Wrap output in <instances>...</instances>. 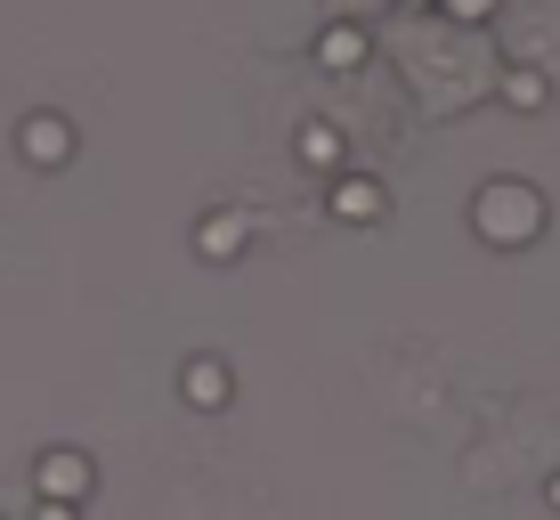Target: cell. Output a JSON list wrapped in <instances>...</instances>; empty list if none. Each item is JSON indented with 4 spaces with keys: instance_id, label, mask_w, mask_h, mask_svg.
I'll use <instances>...</instances> for the list:
<instances>
[{
    "instance_id": "cell-1",
    "label": "cell",
    "mask_w": 560,
    "mask_h": 520,
    "mask_svg": "<svg viewBox=\"0 0 560 520\" xmlns=\"http://www.w3.org/2000/svg\"><path fill=\"white\" fill-rule=\"evenodd\" d=\"M471 228H479L488 244H512V253H520V244L545 236V196H536L528 180H488V187L471 196Z\"/></svg>"
},
{
    "instance_id": "cell-13",
    "label": "cell",
    "mask_w": 560,
    "mask_h": 520,
    "mask_svg": "<svg viewBox=\"0 0 560 520\" xmlns=\"http://www.w3.org/2000/svg\"><path fill=\"white\" fill-rule=\"evenodd\" d=\"M415 9H422V0H415Z\"/></svg>"
},
{
    "instance_id": "cell-12",
    "label": "cell",
    "mask_w": 560,
    "mask_h": 520,
    "mask_svg": "<svg viewBox=\"0 0 560 520\" xmlns=\"http://www.w3.org/2000/svg\"><path fill=\"white\" fill-rule=\"evenodd\" d=\"M545 505H552V512H560V472H552V488H545Z\"/></svg>"
},
{
    "instance_id": "cell-11",
    "label": "cell",
    "mask_w": 560,
    "mask_h": 520,
    "mask_svg": "<svg viewBox=\"0 0 560 520\" xmlns=\"http://www.w3.org/2000/svg\"><path fill=\"white\" fill-rule=\"evenodd\" d=\"M33 520H73V505H57V496H42V512Z\"/></svg>"
},
{
    "instance_id": "cell-9",
    "label": "cell",
    "mask_w": 560,
    "mask_h": 520,
    "mask_svg": "<svg viewBox=\"0 0 560 520\" xmlns=\"http://www.w3.org/2000/svg\"><path fill=\"white\" fill-rule=\"evenodd\" d=\"M504 90H512V106H520V114H536V106H545V82H536V73H512Z\"/></svg>"
},
{
    "instance_id": "cell-6",
    "label": "cell",
    "mask_w": 560,
    "mask_h": 520,
    "mask_svg": "<svg viewBox=\"0 0 560 520\" xmlns=\"http://www.w3.org/2000/svg\"><path fill=\"white\" fill-rule=\"evenodd\" d=\"M187 407H203V415L228 407V366H220V358H196V366H187Z\"/></svg>"
},
{
    "instance_id": "cell-7",
    "label": "cell",
    "mask_w": 560,
    "mask_h": 520,
    "mask_svg": "<svg viewBox=\"0 0 560 520\" xmlns=\"http://www.w3.org/2000/svg\"><path fill=\"white\" fill-rule=\"evenodd\" d=\"M301 163H308V171H334V163H341V130H334V123H308V130H301Z\"/></svg>"
},
{
    "instance_id": "cell-2",
    "label": "cell",
    "mask_w": 560,
    "mask_h": 520,
    "mask_svg": "<svg viewBox=\"0 0 560 520\" xmlns=\"http://www.w3.org/2000/svg\"><path fill=\"white\" fill-rule=\"evenodd\" d=\"M325 211H334L341 228H374L382 211H390V196H382V180H365V171H341L334 196H325Z\"/></svg>"
},
{
    "instance_id": "cell-8",
    "label": "cell",
    "mask_w": 560,
    "mask_h": 520,
    "mask_svg": "<svg viewBox=\"0 0 560 520\" xmlns=\"http://www.w3.org/2000/svg\"><path fill=\"white\" fill-rule=\"evenodd\" d=\"M317 57H325V66H334V73H350L358 57H365V33H358V25H334V33H325V42H317Z\"/></svg>"
},
{
    "instance_id": "cell-10",
    "label": "cell",
    "mask_w": 560,
    "mask_h": 520,
    "mask_svg": "<svg viewBox=\"0 0 560 520\" xmlns=\"http://www.w3.org/2000/svg\"><path fill=\"white\" fill-rule=\"evenodd\" d=\"M447 16H463V25H479V16H495V0H447Z\"/></svg>"
},
{
    "instance_id": "cell-3",
    "label": "cell",
    "mask_w": 560,
    "mask_h": 520,
    "mask_svg": "<svg viewBox=\"0 0 560 520\" xmlns=\"http://www.w3.org/2000/svg\"><path fill=\"white\" fill-rule=\"evenodd\" d=\"M16 155L42 163V171L73 163V123H66V114H25V130H16Z\"/></svg>"
},
{
    "instance_id": "cell-4",
    "label": "cell",
    "mask_w": 560,
    "mask_h": 520,
    "mask_svg": "<svg viewBox=\"0 0 560 520\" xmlns=\"http://www.w3.org/2000/svg\"><path fill=\"white\" fill-rule=\"evenodd\" d=\"M33 488H42V496H57V505H82V496H90V455L49 448V455H42V472H33Z\"/></svg>"
},
{
    "instance_id": "cell-5",
    "label": "cell",
    "mask_w": 560,
    "mask_h": 520,
    "mask_svg": "<svg viewBox=\"0 0 560 520\" xmlns=\"http://www.w3.org/2000/svg\"><path fill=\"white\" fill-rule=\"evenodd\" d=\"M203 261H228V253H244V244H253V220H244V211H220V220H203Z\"/></svg>"
}]
</instances>
